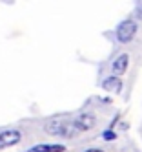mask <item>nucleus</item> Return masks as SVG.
I'll use <instances>...</instances> for the list:
<instances>
[{
  "mask_svg": "<svg viewBox=\"0 0 142 152\" xmlns=\"http://www.w3.org/2000/svg\"><path fill=\"white\" fill-rule=\"evenodd\" d=\"M68 123H69V119H66V117H55L51 121H48L44 128H46V132L51 134V136H66Z\"/></svg>",
  "mask_w": 142,
  "mask_h": 152,
  "instance_id": "f257e3e1",
  "label": "nucleus"
},
{
  "mask_svg": "<svg viewBox=\"0 0 142 152\" xmlns=\"http://www.w3.org/2000/svg\"><path fill=\"white\" fill-rule=\"evenodd\" d=\"M135 33H137V24L133 22V20H126V22H122V24L118 26L117 39L120 42H129L131 39L135 37Z\"/></svg>",
  "mask_w": 142,
  "mask_h": 152,
  "instance_id": "f03ea898",
  "label": "nucleus"
},
{
  "mask_svg": "<svg viewBox=\"0 0 142 152\" xmlns=\"http://www.w3.org/2000/svg\"><path fill=\"white\" fill-rule=\"evenodd\" d=\"M95 123H97V119H95L91 114H80V115L73 121L75 128L79 130V132H80V130H89V128H93Z\"/></svg>",
  "mask_w": 142,
  "mask_h": 152,
  "instance_id": "7ed1b4c3",
  "label": "nucleus"
},
{
  "mask_svg": "<svg viewBox=\"0 0 142 152\" xmlns=\"http://www.w3.org/2000/svg\"><path fill=\"white\" fill-rule=\"evenodd\" d=\"M20 141V132L18 130H6V132L0 134V148L11 147Z\"/></svg>",
  "mask_w": 142,
  "mask_h": 152,
  "instance_id": "20e7f679",
  "label": "nucleus"
},
{
  "mask_svg": "<svg viewBox=\"0 0 142 152\" xmlns=\"http://www.w3.org/2000/svg\"><path fill=\"white\" fill-rule=\"evenodd\" d=\"M128 62H129V57H128V53H122L115 62H113V72L117 73V75H120V73H124L126 72V68H128Z\"/></svg>",
  "mask_w": 142,
  "mask_h": 152,
  "instance_id": "39448f33",
  "label": "nucleus"
},
{
  "mask_svg": "<svg viewBox=\"0 0 142 152\" xmlns=\"http://www.w3.org/2000/svg\"><path fill=\"white\" fill-rule=\"evenodd\" d=\"M102 86L106 90H111V92H120V88H122V83H120L118 77H109L102 83Z\"/></svg>",
  "mask_w": 142,
  "mask_h": 152,
  "instance_id": "423d86ee",
  "label": "nucleus"
},
{
  "mask_svg": "<svg viewBox=\"0 0 142 152\" xmlns=\"http://www.w3.org/2000/svg\"><path fill=\"white\" fill-rule=\"evenodd\" d=\"M66 148L62 145H38L35 148H31L29 152H64Z\"/></svg>",
  "mask_w": 142,
  "mask_h": 152,
  "instance_id": "0eeeda50",
  "label": "nucleus"
},
{
  "mask_svg": "<svg viewBox=\"0 0 142 152\" xmlns=\"http://www.w3.org/2000/svg\"><path fill=\"white\" fill-rule=\"evenodd\" d=\"M104 137L106 139H115V134L113 132H104Z\"/></svg>",
  "mask_w": 142,
  "mask_h": 152,
  "instance_id": "6e6552de",
  "label": "nucleus"
},
{
  "mask_svg": "<svg viewBox=\"0 0 142 152\" xmlns=\"http://www.w3.org/2000/svg\"><path fill=\"white\" fill-rule=\"evenodd\" d=\"M86 152H104V150H98V148H91V150H86Z\"/></svg>",
  "mask_w": 142,
  "mask_h": 152,
  "instance_id": "1a4fd4ad",
  "label": "nucleus"
}]
</instances>
